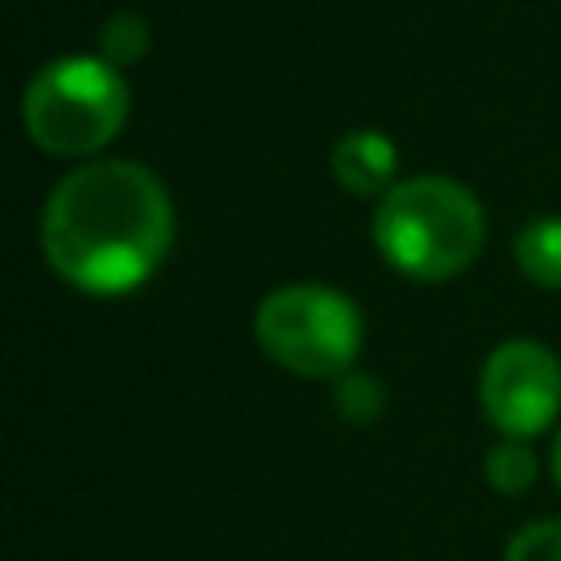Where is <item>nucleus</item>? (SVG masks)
<instances>
[{
    "instance_id": "8",
    "label": "nucleus",
    "mask_w": 561,
    "mask_h": 561,
    "mask_svg": "<svg viewBox=\"0 0 561 561\" xmlns=\"http://www.w3.org/2000/svg\"><path fill=\"white\" fill-rule=\"evenodd\" d=\"M482 469H486V482H491L500 495H522V491L535 486L539 460H535L530 443H522V438H500V443L486 451Z\"/></svg>"
},
{
    "instance_id": "6",
    "label": "nucleus",
    "mask_w": 561,
    "mask_h": 561,
    "mask_svg": "<svg viewBox=\"0 0 561 561\" xmlns=\"http://www.w3.org/2000/svg\"><path fill=\"white\" fill-rule=\"evenodd\" d=\"M333 180L355 193V197H386L394 188V167H399V149L390 136L373 131V127H355L346 136H337L333 153H329Z\"/></svg>"
},
{
    "instance_id": "3",
    "label": "nucleus",
    "mask_w": 561,
    "mask_h": 561,
    "mask_svg": "<svg viewBox=\"0 0 561 561\" xmlns=\"http://www.w3.org/2000/svg\"><path fill=\"white\" fill-rule=\"evenodd\" d=\"M131 110L123 75L101 57H57L31 75L22 92V127L53 158H88L105 149Z\"/></svg>"
},
{
    "instance_id": "4",
    "label": "nucleus",
    "mask_w": 561,
    "mask_h": 561,
    "mask_svg": "<svg viewBox=\"0 0 561 561\" xmlns=\"http://www.w3.org/2000/svg\"><path fill=\"white\" fill-rule=\"evenodd\" d=\"M254 337L272 364L294 377L337 381L355 368L364 346L359 307L333 285H280L254 311Z\"/></svg>"
},
{
    "instance_id": "9",
    "label": "nucleus",
    "mask_w": 561,
    "mask_h": 561,
    "mask_svg": "<svg viewBox=\"0 0 561 561\" xmlns=\"http://www.w3.org/2000/svg\"><path fill=\"white\" fill-rule=\"evenodd\" d=\"M145 53H149V22L140 13L123 9V13L101 22V31H96V57L101 61H110L118 70V66L140 61Z\"/></svg>"
},
{
    "instance_id": "12",
    "label": "nucleus",
    "mask_w": 561,
    "mask_h": 561,
    "mask_svg": "<svg viewBox=\"0 0 561 561\" xmlns=\"http://www.w3.org/2000/svg\"><path fill=\"white\" fill-rule=\"evenodd\" d=\"M552 478H557V486H561V425H557V434H552Z\"/></svg>"
},
{
    "instance_id": "11",
    "label": "nucleus",
    "mask_w": 561,
    "mask_h": 561,
    "mask_svg": "<svg viewBox=\"0 0 561 561\" xmlns=\"http://www.w3.org/2000/svg\"><path fill=\"white\" fill-rule=\"evenodd\" d=\"M381 386L373 381V377H364V373H346V377H337V412L346 416V421H373L377 412H381Z\"/></svg>"
},
{
    "instance_id": "10",
    "label": "nucleus",
    "mask_w": 561,
    "mask_h": 561,
    "mask_svg": "<svg viewBox=\"0 0 561 561\" xmlns=\"http://www.w3.org/2000/svg\"><path fill=\"white\" fill-rule=\"evenodd\" d=\"M504 561H561V517H539L513 530L504 543Z\"/></svg>"
},
{
    "instance_id": "5",
    "label": "nucleus",
    "mask_w": 561,
    "mask_h": 561,
    "mask_svg": "<svg viewBox=\"0 0 561 561\" xmlns=\"http://www.w3.org/2000/svg\"><path fill=\"white\" fill-rule=\"evenodd\" d=\"M482 416L504 438H535L552 430L561 412V364L543 342L513 337L495 346L478 377Z\"/></svg>"
},
{
    "instance_id": "1",
    "label": "nucleus",
    "mask_w": 561,
    "mask_h": 561,
    "mask_svg": "<svg viewBox=\"0 0 561 561\" xmlns=\"http://www.w3.org/2000/svg\"><path fill=\"white\" fill-rule=\"evenodd\" d=\"M39 241L66 285L114 298L162 267L175 241V210L149 167L101 158L57 180L44 202Z\"/></svg>"
},
{
    "instance_id": "7",
    "label": "nucleus",
    "mask_w": 561,
    "mask_h": 561,
    "mask_svg": "<svg viewBox=\"0 0 561 561\" xmlns=\"http://www.w3.org/2000/svg\"><path fill=\"white\" fill-rule=\"evenodd\" d=\"M513 259L526 280H535L543 289H561V215L530 219L513 237Z\"/></svg>"
},
{
    "instance_id": "2",
    "label": "nucleus",
    "mask_w": 561,
    "mask_h": 561,
    "mask_svg": "<svg viewBox=\"0 0 561 561\" xmlns=\"http://www.w3.org/2000/svg\"><path fill=\"white\" fill-rule=\"evenodd\" d=\"M373 241L394 272L412 280H451L478 259L486 241V215L460 180L416 175L399 180L377 202Z\"/></svg>"
}]
</instances>
